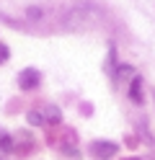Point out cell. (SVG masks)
Here are the masks:
<instances>
[{
  "label": "cell",
  "instance_id": "obj_1",
  "mask_svg": "<svg viewBox=\"0 0 155 160\" xmlns=\"http://www.w3.org/2000/svg\"><path fill=\"white\" fill-rule=\"evenodd\" d=\"M39 80H41L39 70L26 67V70H21V75H18V88H21V91H34V88L39 85Z\"/></svg>",
  "mask_w": 155,
  "mask_h": 160
},
{
  "label": "cell",
  "instance_id": "obj_2",
  "mask_svg": "<svg viewBox=\"0 0 155 160\" xmlns=\"http://www.w3.org/2000/svg\"><path fill=\"white\" fill-rule=\"evenodd\" d=\"M90 152L96 155V158H101V160H109V158H114V155L119 152V145L106 142V139H98V142L90 145Z\"/></svg>",
  "mask_w": 155,
  "mask_h": 160
},
{
  "label": "cell",
  "instance_id": "obj_3",
  "mask_svg": "<svg viewBox=\"0 0 155 160\" xmlns=\"http://www.w3.org/2000/svg\"><path fill=\"white\" fill-rule=\"evenodd\" d=\"M129 98H132V103H142V78H140V75H134V78H132Z\"/></svg>",
  "mask_w": 155,
  "mask_h": 160
},
{
  "label": "cell",
  "instance_id": "obj_4",
  "mask_svg": "<svg viewBox=\"0 0 155 160\" xmlns=\"http://www.w3.org/2000/svg\"><path fill=\"white\" fill-rule=\"evenodd\" d=\"M59 119H62L59 116V108H54V106H49L47 111H44V122H49V124H57Z\"/></svg>",
  "mask_w": 155,
  "mask_h": 160
},
{
  "label": "cell",
  "instance_id": "obj_5",
  "mask_svg": "<svg viewBox=\"0 0 155 160\" xmlns=\"http://www.w3.org/2000/svg\"><path fill=\"white\" fill-rule=\"evenodd\" d=\"M28 124H34V127H39V124H47L44 122V114H39V111H28Z\"/></svg>",
  "mask_w": 155,
  "mask_h": 160
},
{
  "label": "cell",
  "instance_id": "obj_6",
  "mask_svg": "<svg viewBox=\"0 0 155 160\" xmlns=\"http://www.w3.org/2000/svg\"><path fill=\"white\" fill-rule=\"evenodd\" d=\"M8 57H10L8 44H3V42H0V65H3V62H8Z\"/></svg>",
  "mask_w": 155,
  "mask_h": 160
},
{
  "label": "cell",
  "instance_id": "obj_7",
  "mask_svg": "<svg viewBox=\"0 0 155 160\" xmlns=\"http://www.w3.org/2000/svg\"><path fill=\"white\" fill-rule=\"evenodd\" d=\"M0 147H3V150H8V152H10V150H13V139H10L8 134H3V137H0Z\"/></svg>",
  "mask_w": 155,
  "mask_h": 160
},
{
  "label": "cell",
  "instance_id": "obj_8",
  "mask_svg": "<svg viewBox=\"0 0 155 160\" xmlns=\"http://www.w3.org/2000/svg\"><path fill=\"white\" fill-rule=\"evenodd\" d=\"M26 16H34V21H36V18L41 16V11H39V8H28V11H26Z\"/></svg>",
  "mask_w": 155,
  "mask_h": 160
}]
</instances>
